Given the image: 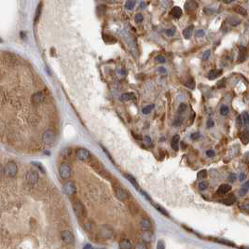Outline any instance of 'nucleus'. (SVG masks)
Wrapping results in <instances>:
<instances>
[{"mask_svg":"<svg viewBox=\"0 0 249 249\" xmlns=\"http://www.w3.org/2000/svg\"><path fill=\"white\" fill-rule=\"evenodd\" d=\"M140 226L141 228L144 229V230H150L151 227H152V224H151V221L147 218H142L140 220Z\"/></svg>","mask_w":249,"mask_h":249,"instance_id":"f3484780","label":"nucleus"},{"mask_svg":"<svg viewBox=\"0 0 249 249\" xmlns=\"http://www.w3.org/2000/svg\"><path fill=\"white\" fill-rule=\"evenodd\" d=\"M59 173H60V176L66 180L68 179L70 176H71V173H72V170H71V167L68 163L66 162H62L60 164V168H59Z\"/></svg>","mask_w":249,"mask_h":249,"instance_id":"39448f33","label":"nucleus"},{"mask_svg":"<svg viewBox=\"0 0 249 249\" xmlns=\"http://www.w3.org/2000/svg\"><path fill=\"white\" fill-rule=\"evenodd\" d=\"M200 136H201L200 132H194V133H192V134H191V138H192L193 140L199 139V138H200Z\"/></svg>","mask_w":249,"mask_h":249,"instance_id":"864d4df0","label":"nucleus"},{"mask_svg":"<svg viewBox=\"0 0 249 249\" xmlns=\"http://www.w3.org/2000/svg\"><path fill=\"white\" fill-rule=\"evenodd\" d=\"M221 203H223L224 205H228V206H230L232 204H234L236 202V197L234 196V194H230L228 197H227L226 199H223V200H220L219 201Z\"/></svg>","mask_w":249,"mask_h":249,"instance_id":"ddd939ff","label":"nucleus"},{"mask_svg":"<svg viewBox=\"0 0 249 249\" xmlns=\"http://www.w3.org/2000/svg\"><path fill=\"white\" fill-rule=\"evenodd\" d=\"M207 127L208 128H212L213 126H214V120L212 119V118H209L208 120H207Z\"/></svg>","mask_w":249,"mask_h":249,"instance_id":"5fc2aeb1","label":"nucleus"},{"mask_svg":"<svg viewBox=\"0 0 249 249\" xmlns=\"http://www.w3.org/2000/svg\"><path fill=\"white\" fill-rule=\"evenodd\" d=\"M76 158L78 160H87L90 158V153L86 148H78L76 151Z\"/></svg>","mask_w":249,"mask_h":249,"instance_id":"1a4fd4ad","label":"nucleus"},{"mask_svg":"<svg viewBox=\"0 0 249 249\" xmlns=\"http://www.w3.org/2000/svg\"><path fill=\"white\" fill-rule=\"evenodd\" d=\"M156 249H165V243L162 240H159L157 242V248Z\"/></svg>","mask_w":249,"mask_h":249,"instance_id":"79ce46f5","label":"nucleus"},{"mask_svg":"<svg viewBox=\"0 0 249 249\" xmlns=\"http://www.w3.org/2000/svg\"><path fill=\"white\" fill-rule=\"evenodd\" d=\"M239 179H240V181H243L245 179V174L244 173H241L240 176H239Z\"/></svg>","mask_w":249,"mask_h":249,"instance_id":"052dcab7","label":"nucleus"},{"mask_svg":"<svg viewBox=\"0 0 249 249\" xmlns=\"http://www.w3.org/2000/svg\"><path fill=\"white\" fill-rule=\"evenodd\" d=\"M62 191L67 196H72L76 193V185L73 181H66L62 185Z\"/></svg>","mask_w":249,"mask_h":249,"instance_id":"423d86ee","label":"nucleus"},{"mask_svg":"<svg viewBox=\"0 0 249 249\" xmlns=\"http://www.w3.org/2000/svg\"><path fill=\"white\" fill-rule=\"evenodd\" d=\"M240 139L243 145H247L249 143V130H243L240 134Z\"/></svg>","mask_w":249,"mask_h":249,"instance_id":"6ab92c4d","label":"nucleus"},{"mask_svg":"<svg viewBox=\"0 0 249 249\" xmlns=\"http://www.w3.org/2000/svg\"><path fill=\"white\" fill-rule=\"evenodd\" d=\"M42 7H43V3L42 2H40L39 4H38V6H37V7H36V11H35V22H36L37 21H38V19H39V17H40V15H41V11H42Z\"/></svg>","mask_w":249,"mask_h":249,"instance_id":"bb28decb","label":"nucleus"},{"mask_svg":"<svg viewBox=\"0 0 249 249\" xmlns=\"http://www.w3.org/2000/svg\"><path fill=\"white\" fill-rule=\"evenodd\" d=\"M207 176V171L206 170H201L197 173V178L198 179H203Z\"/></svg>","mask_w":249,"mask_h":249,"instance_id":"c9c22d12","label":"nucleus"},{"mask_svg":"<svg viewBox=\"0 0 249 249\" xmlns=\"http://www.w3.org/2000/svg\"><path fill=\"white\" fill-rule=\"evenodd\" d=\"M221 74H222V70H221V69H213V70H211V71L208 73L207 77H208V79H210V80H214V79H215L216 77H218Z\"/></svg>","mask_w":249,"mask_h":249,"instance_id":"dca6fc26","label":"nucleus"},{"mask_svg":"<svg viewBox=\"0 0 249 249\" xmlns=\"http://www.w3.org/2000/svg\"><path fill=\"white\" fill-rule=\"evenodd\" d=\"M185 85H186L187 88L191 89V90H193V89L195 88V82H194L193 78H189V79H187V80L185 82Z\"/></svg>","mask_w":249,"mask_h":249,"instance_id":"2f4dec72","label":"nucleus"},{"mask_svg":"<svg viewBox=\"0 0 249 249\" xmlns=\"http://www.w3.org/2000/svg\"><path fill=\"white\" fill-rule=\"evenodd\" d=\"M156 61H157L158 62H159V63H164V62H166L165 58H164L163 56H161V55L157 56V57H156Z\"/></svg>","mask_w":249,"mask_h":249,"instance_id":"c03bdc74","label":"nucleus"},{"mask_svg":"<svg viewBox=\"0 0 249 249\" xmlns=\"http://www.w3.org/2000/svg\"><path fill=\"white\" fill-rule=\"evenodd\" d=\"M159 70L160 72H162V73H165V69H164L163 67H160V68H159Z\"/></svg>","mask_w":249,"mask_h":249,"instance_id":"0e129e2a","label":"nucleus"},{"mask_svg":"<svg viewBox=\"0 0 249 249\" xmlns=\"http://www.w3.org/2000/svg\"><path fill=\"white\" fill-rule=\"evenodd\" d=\"M120 99L122 101H130V100H134L135 99V95L132 92H125L121 95Z\"/></svg>","mask_w":249,"mask_h":249,"instance_id":"a878e982","label":"nucleus"},{"mask_svg":"<svg viewBox=\"0 0 249 249\" xmlns=\"http://www.w3.org/2000/svg\"><path fill=\"white\" fill-rule=\"evenodd\" d=\"M96 249H104V248H96Z\"/></svg>","mask_w":249,"mask_h":249,"instance_id":"338daca9","label":"nucleus"},{"mask_svg":"<svg viewBox=\"0 0 249 249\" xmlns=\"http://www.w3.org/2000/svg\"><path fill=\"white\" fill-rule=\"evenodd\" d=\"M235 179H236V175H235L234 173H231V174L228 176V181L231 182V183H233V182L235 181Z\"/></svg>","mask_w":249,"mask_h":249,"instance_id":"6e6d98bb","label":"nucleus"},{"mask_svg":"<svg viewBox=\"0 0 249 249\" xmlns=\"http://www.w3.org/2000/svg\"><path fill=\"white\" fill-rule=\"evenodd\" d=\"M144 141H145V144L146 145H152V141H151V139H150L149 136H145Z\"/></svg>","mask_w":249,"mask_h":249,"instance_id":"de8ad7c7","label":"nucleus"},{"mask_svg":"<svg viewBox=\"0 0 249 249\" xmlns=\"http://www.w3.org/2000/svg\"><path fill=\"white\" fill-rule=\"evenodd\" d=\"M210 53H211V50H210V49L206 50V51L203 53V55H202V59H203V60H207V59L209 58V56H210Z\"/></svg>","mask_w":249,"mask_h":249,"instance_id":"3c124183","label":"nucleus"},{"mask_svg":"<svg viewBox=\"0 0 249 249\" xmlns=\"http://www.w3.org/2000/svg\"><path fill=\"white\" fill-rule=\"evenodd\" d=\"M240 207H241V209H242L244 211H249V202H244Z\"/></svg>","mask_w":249,"mask_h":249,"instance_id":"09e8293b","label":"nucleus"},{"mask_svg":"<svg viewBox=\"0 0 249 249\" xmlns=\"http://www.w3.org/2000/svg\"><path fill=\"white\" fill-rule=\"evenodd\" d=\"M119 249H131L132 248V245H131V242L130 240L128 239H122L120 242H119Z\"/></svg>","mask_w":249,"mask_h":249,"instance_id":"a211bd4d","label":"nucleus"},{"mask_svg":"<svg viewBox=\"0 0 249 249\" xmlns=\"http://www.w3.org/2000/svg\"><path fill=\"white\" fill-rule=\"evenodd\" d=\"M83 249H93V248L91 247V245H90V244H89V243H88V244H86V245L83 247Z\"/></svg>","mask_w":249,"mask_h":249,"instance_id":"680f3d73","label":"nucleus"},{"mask_svg":"<svg viewBox=\"0 0 249 249\" xmlns=\"http://www.w3.org/2000/svg\"><path fill=\"white\" fill-rule=\"evenodd\" d=\"M38 179H39V173H38V172H36L35 170H30L26 173V180H27V182H29L31 184L36 183L38 181Z\"/></svg>","mask_w":249,"mask_h":249,"instance_id":"9d476101","label":"nucleus"},{"mask_svg":"<svg viewBox=\"0 0 249 249\" xmlns=\"http://www.w3.org/2000/svg\"><path fill=\"white\" fill-rule=\"evenodd\" d=\"M230 189H231L230 185H228V184H222V185H220V186L218 187L217 193H219V194H226V193L228 192Z\"/></svg>","mask_w":249,"mask_h":249,"instance_id":"412c9836","label":"nucleus"},{"mask_svg":"<svg viewBox=\"0 0 249 249\" xmlns=\"http://www.w3.org/2000/svg\"><path fill=\"white\" fill-rule=\"evenodd\" d=\"M228 111H229V109L227 105H222L220 108V114L222 116H227L228 114Z\"/></svg>","mask_w":249,"mask_h":249,"instance_id":"e433bc0d","label":"nucleus"},{"mask_svg":"<svg viewBox=\"0 0 249 249\" xmlns=\"http://www.w3.org/2000/svg\"><path fill=\"white\" fill-rule=\"evenodd\" d=\"M206 155H207L209 158H212V157H214V151L213 149H209V150H207V152H206Z\"/></svg>","mask_w":249,"mask_h":249,"instance_id":"603ef678","label":"nucleus"},{"mask_svg":"<svg viewBox=\"0 0 249 249\" xmlns=\"http://www.w3.org/2000/svg\"><path fill=\"white\" fill-rule=\"evenodd\" d=\"M242 124L246 127L249 126V113L248 112H243L242 115Z\"/></svg>","mask_w":249,"mask_h":249,"instance_id":"cd10ccee","label":"nucleus"},{"mask_svg":"<svg viewBox=\"0 0 249 249\" xmlns=\"http://www.w3.org/2000/svg\"><path fill=\"white\" fill-rule=\"evenodd\" d=\"M174 32H175V28H174V27H172V28L166 30V34H167L168 35H173L174 34Z\"/></svg>","mask_w":249,"mask_h":249,"instance_id":"8fccbe9b","label":"nucleus"},{"mask_svg":"<svg viewBox=\"0 0 249 249\" xmlns=\"http://www.w3.org/2000/svg\"><path fill=\"white\" fill-rule=\"evenodd\" d=\"M186 108H187V104H180V105H179V107H178V112L179 113H183V112H185V110H186Z\"/></svg>","mask_w":249,"mask_h":249,"instance_id":"a18cd8bd","label":"nucleus"},{"mask_svg":"<svg viewBox=\"0 0 249 249\" xmlns=\"http://www.w3.org/2000/svg\"><path fill=\"white\" fill-rule=\"evenodd\" d=\"M141 239L143 240V242H152V240L154 239V234H153V232H151L150 230H144V231L141 233Z\"/></svg>","mask_w":249,"mask_h":249,"instance_id":"f8f14e48","label":"nucleus"},{"mask_svg":"<svg viewBox=\"0 0 249 249\" xmlns=\"http://www.w3.org/2000/svg\"><path fill=\"white\" fill-rule=\"evenodd\" d=\"M71 154H72V149H71L70 147H66V148H64V149L62 151V155L64 158H69Z\"/></svg>","mask_w":249,"mask_h":249,"instance_id":"72a5a7b5","label":"nucleus"},{"mask_svg":"<svg viewBox=\"0 0 249 249\" xmlns=\"http://www.w3.org/2000/svg\"><path fill=\"white\" fill-rule=\"evenodd\" d=\"M248 190H249V180L242 184V187L239 190V195L240 196H243V195H245L247 193Z\"/></svg>","mask_w":249,"mask_h":249,"instance_id":"b1692460","label":"nucleus"},{"mask_svg":"<svg viewBox=\"0 0 249 249\" xmlns=\"http://www.w3.org/2000/svg\"><path fill=\"white\" fill-rule=\"evenodd\" d=\"M56 139V134L51 129L46 130L42 134V142L47 145H51Z\"/></svg>","mask_w":249,"mask_h":249,"instance_id":"7ed1b4c3","label":"nucleus"},{"mask_svg":"<svg viewBox=\"0 0 249 249\" xmlns=\"http://www.w3.org/2000/svg\"><path fill=\"white\" fill-rule=\"evenodd\" d=\"M61 240L66 244H72L75 242V237L70 230H62L61 232Z\"/></svg>","mask_w":249,"mask_h":249,"instance_id":"0eeeda50","label":"nucleus"},{"mask_svg":"<svg viewBox=\"0 0 249 249\" xmlns=\"http://www.w3.org/2000/svg\"><path fill=\"white\" fill-rule=\"evenodd\" d=\"M193 30H194V26L193 25H190L188 27H187L184 31H183V35L186 39H188L191 35H192V33H193Z\"/></svg>","mask_w":249,"mask_h":249,"instance_id":"5701e85b","label":"nucleus"},{"mask_svg":"<svg viewBox=\"0 0 249 249\" xmlns=\"http://www.w3.org/2000/svg\"><path fill=\"white\" fill-rule=\"evenodd\" d=\"M134 6H135V2L133 1V0H129V1H127L126 2V4H125V7L127 8V9H132L133 7H134Z\"/></svg>","mask_w":249,"mask_h":249,"instance_id":"f704fd0d","label":"nucleus"},{"mask_svg":"<svg viewBox=\"0 0 249 249\" xmlns=\"http://www.w3.org/2000/svg\"><path fill=\"white\" fill-rule=\"evenodd\" d=\"M32 164H33V165H35V166H36V167H37V168L40 170V172H41V173H45V169L43 168V165H42L40 162H35V161H33V162H32Z\"/></svg>","mask_w":249,"mask_h":249,"instance_id":"58836bf2","label":"nucleus"},{"mask_svg":"<svg viewBox=\"0 0 249 249\" xmlns=\"http://www.w3.org/2000/svg\"><path fill=\"white\" fill-rule=\"evenodd\" d=\"M202 35H204V32H203L202 30H199V31L196 33V36H197V37H199V36H202Z\"/></svg>","mask_w":249,"mask_h":249,"instance_id":"bf43d9fd","label":"nucleus"},{"mask_svg":"<svg viewBox=\"0 0 249 249\" xmlns=\"http://www.w3.org/2000/svg\"><path fill=\"white\" fill-rule=\"evenodd\" d=\"M242 116H238L236 118V126L237 128H241L242 126Z\"/></svg>","mask_w":249,"mask_h":249,"instance_id":"a19ab883","label":"nucleus"},{"mask_svg":"<svg viewBox=\"0 0 249 249\" xmlns=\"http://www.w3.org/2000/svg\"><path fill=\"white\" fill-rule=\"evenodd\" d=\"M98 235L100 238L104 240H110L114 236V230L113 228L108 225H103L100 227L98 230Z\"/></svg>","mask_w":249,"mask_h":249,"instance_id":"f257e3e1","label":"nucleus"},{"mask_svg":"<svg viewBox=\"0 0 249 249\" xmlns=\"http://www.w3.org/2000/svg\"><path fill=\"white\" fill-rule=\"evenodd\" d=\"M73 210H74L75 214H76V216H78L80 218H85L87 216V209L84 206V204L79 201H74Z\"/></svg>","mask_w":249,"mask_h":249,"instance_id":"f03ea898","label":"nucleus"},{"mask_svg":"<svg viewBox=\"0 0 249 249\" xmlns=\"http://www.w3.org/2000/svg\"><path fill=\"white\" fill-rule=\"evenodd\" d=\"M243 160H244L245 163L249 164V152L245 153V155H244V157H243Z\"/></svg>","mask_w":249,"mask_h":249,"instance_id":"4d7b16f0","label":"nucleus"},{"mask_svg":"<svg viewBox=\"0 0 249 249\" xmlns=\"http://www.w3.org/2000/svg\"><path fill=\"white\" fill-rule=\"evenodd\" d=\"M1 42H2V40H1V39H0V43H1Z\"/></svg>","mask_w":249,"mask_h":249,"instance_id":"774afa93","label":"nucleus"},{"mask_svg":"<svg viewBox=\"0 0 249 249\" xmlns=\"http://www.w3.org/2000/svg\"><path fill=\"white\" fill-rule=\"evenodd\" d=\"M179 140H180V136L178 134H175L173 136L172 141H171V146L174 151L178 150V144H179Z\"/></svg>","mask_w":249,"mask_h":249,"instance_id":"aec40b11","label":"nucleus"},{"mask_svg":"<svg viewBox=\"0 0 249 249\" xmlns=\"http://www.w3.org/2000/svg\"><path fill=\"white\" fill-rule=\"evenodd\" d=\"M114 192L117 199L121 201H125L128 199V193L124 188L120 187L119 186H114Z\"/></svg>","mask_w":249,"mask_h":249,"instance_id":"6e6552de","label":"nucleus"},{"mask_svg":"<svg viewBox=\"0 0 249 249\" xmlns=\"http://www.w3.org/2000/svg\"><path fill=\"white\" fill-rule=\"evenodd\" d=\"M84 226H85V229H86L88 232H91V231L93 230L94 227H95L92 221H88V222H86Z\"/></svg>","mask_w":249,"mask_h":249,"instance_id":"c756f323","label":"nucleus"},{"mask_svg":"<svg viewBox=\"0 0 249 249\" xmlns=\"http://www.w3.org/2000/svg\"><path fill=\"white\" fill-rule=\"evenodd\" d=\"M154 108V104H148V105H146V106H145L143 109H142V113L144 114V115H147V114H149L150 112H151V110Z\"/></svg>","mask_w":249,"mask_h":249,"instance_id":"7c9ffc66","label":"nucleus"},{"mask_svg":"<svg viewBox=\"0 0 249 249\" xmlns=\"http://www.w3.org/2000/svg\"><path fill=\"white\" fill-rule=\"evenodd\" d=\"M233 10H234L236 13H238V14H240V15H242L243 17L247 16V11H246V9H245L244 7H241V6H235V7H233Z\"/></svg>","mask_w":249,"mask_h":249,"instance_id":"393cba45","label":"nucleus"},{"mask_svg":"<svg viewBox=\"0 0 249 249\" xmlns=\"http://www.w3.org/2000/svg\"><path fill=\"white\" fill-rule=\"evenodd\" d=\"M143 15L142 14H140V13H137L136 15H135V17H134V21H135V22H137V23H140V22H142L143 21Z\"/></svg>","mask_w":249,"mask_h":249,"instance_id":"ea45409f","label":"nucleus"},{"mask_svg":"<svg viewBox=\"0 0 249 249\" xmlns=\"http://www.w3.org/2000/svg\"><path fill=\"white\" fill-rule=\"evenodd\" d=\"M17 172H18V167L14 161H8L4 168V173L8 177H14L17 174Z\"/></svg>","mask_w":249,"mask_h":249,"instance_id":"20e7f679","label":"nucleus"},{"mask_svg":"<svg viewBox=\"0 0 249 249\" xmlns=\"http://www.w3.org/2000/svg\"><path fill=\"white\" fill-rule=\"evenodd\" d=\"M198 187H199V189H200V190H205V189H207V187H208V183L205 182V181L200 182Z\"/></svg>","mask_w":249,"mask_h":249,"instance_id":"4c0bfd02","label":"nucleus"},{"mask_svg":"<svg viewBox=\"0 0 249 249\" xmlns=\"http://www.w3.org/2000/svg\"><path fill=\"white\" fill-rule=\"evenodd\" d=\"M104 10H105V7H104V6H103V5H101V6H99V7H97V13H98L99 15H102V14H104Z\"/></svg>","mask_w":249,"mask_h":249,"instance_id":"37998d69","label":"nucleus"},{"mask_svg":"<svg viewBox=\"0 0 249 249\" xmlns=\"http://www.w3.org/2000/svg\"><path fill=\"white\" fill-rule=\"evenodd\" d=\"M223 3H225V4H230V3H232L234 0H221Z\"/></svg>","mask_w":249,"mask_h":249,"instance_id":"e2e57ef3","label":"nucleus"},{"mask_svg":"<svg viewBox=\"0 0 249 249\" xmlns=\"http://www.w3.org/2000/svg\"><path fill=\"white\" fill-rule=\"evenodd\" d=\"M144 6H145V3H142V4L140 5V7H141V8H144V7H143Z\"/></svg>","mask_w":249,"mask_h":249,"instance_id":"69168bd1","label":"nucleus"},{"mask_svg":"<svg viewBox=\"0 0 249 249\" xmlns=\"http://www.w3.org/2000/svg\"><path fill=\"white\" fill-rule=\"evenodd\" d=\"M124 177L135 187V188H137V189H139V186H138V183H137V181H136V179L131 175V174H129V173H124Z\"/></svg>","mask_w":249,"mask_h":249,"instance_id":"4be33fe9","label":"nucleus"},{"mask_svg":"<svg viewBox=\"0 0 249 249\" xmlns=\"http://www.w3.org/2000/svg\"><path fill=\"white\" fill-rule=\"evenodd\" d=\"M102 148H103V150L104 151V153L106 154V156H107V157H108V158L110 159V160H111L112 162H114V160H113V159H112V157L110 156V154H109V152H108V151H107V150H106V149H105V148H104V146H102Z\"/></svg>","mask_w":249,"mask_h":249,"instance_id":"13d9d810","label":"nucleus"},{"mask_svg":"<svg viewBox=\"0 0 249 249\" xmlns=\"http://www.w3.org/2000/svg\"><path fill=\"white\" fill-rule=\"evenodd\" d=\"M153 205H154V207L160 213V214H162L164 216H169V214H168V212L163 208V207H161L160 205H159V204H157V203H153Z\"/></svg>","mask_w":249,"mask_h":249,"instance_id":"c85d7f7f","label":"nucleus"},{"mask_svg":"<svg viewBox=\"0 0 249 249\" xmlns=\"http://www.w3.org/2000/svg\"><path fill=\"white\" fill-rule=\"evenodd\" d=\"M104 40L105 42H116V39L113 38L112 36H109V35H105V36L104 37Z\"/></svg>","mask_w":249,"mask_h":249,"instance_id":"49530a36","label":"nucleus"},{"mask_svg":"<svg viewBox=\"0 0 249 249\" xmlns=\"http://www.w3.org/2000/svg\"><path fill=\"white\" fill-rule=\"evenodd\" d=\"M182 14H183L182 9L179 7H173L170 11V15L174 19H179L182 16Z\"/></svg>","mask_w":249,"mask_h":249,"instance_id":"2eb2a0df","label":"nucleus"},{"mask_svg":"<svg viewBox=\"0 0 249 249\" xmlns=\"http://www.w3.org/2000/svg\"><path fill=\"white\" fill-rule=\"evenodd\" d=\"M199 7V4L196 0H187L185 3V9L187 12H193Z\"/></svg>","mask_w":249,"mask_h":249,"instance_id":"9b49d317","label":"nucleus"},{"mask_svg":"<svg viewBox=\"0 0 249 249\" xmlns=\"http://www.w3.org/2000/svg\"><path fill=\"white\" fill-rule=\"evenodd\" d=\"M134 249H148V248H147V245L145 242H140L134 245Z\"/></svg>","mask_w":249,"mask_h":249,"instance_id":"473e14b6","label":"nucleus"},{"mask_svg":"<svg viewBox=\"0 0 249 249\" xmlns=\"http://www.w3.org/2000/svg\"><path fill=\"white\" fill-rule=\"evenodd\" d=\"M246 57H247V48L245 47H243V46H241L239 48V57H238L239 62H244Z\"/></svg>","mask_w":249,"mask_h":249,"instance_id":"4468645a","label":"nucleus"}]
</instances>
